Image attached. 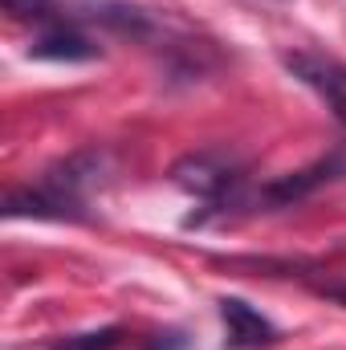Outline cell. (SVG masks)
Segmentation results:
<instances>
[{
    "label": "cell",
    "instance_id": "6da1fadb",
    "mask_svg": "<svg viewBox=\"0 0 346 350\" xmlns=\"http://www.w3.org/2000/svg\"><path fill=\"white\" fill-rule=\"evenodd\" d=\"M285 70L310 86L326 106L330 114L346 126V66L338 57H326V53H314V49H297V53H285Z\"/></svg>",
    "mask_w": 346,
    "mask_h": 350
},
{
    "label": "cell",
    "instance_id": "7a4b0ae2",
    "mask_svg": "<svg viewBox=\"0 0 346 350\" xmlns=\"http://www.w3.org/2000/svg\"><path fill=\"white\" fill-rule=\"evenodd\" d=\"M98 53L102 49L78 29L70 8H57V16L45 21L41 33L29 45V57H37V62H94Z\"/></svg>",
    "mask_w": 346,
    "mask_h": 350
},
{
    "label": "cell",
    "instance_id": "3957f363",
    "mask_svg": "<svg viewBox=\"0 0 346 350\" xmlns=\"http://www.w3.org/2000/svg\"><path fill=\"white\" fill-rule=\"evenodd\" d=\"M175 183L187 187L191 196H200L204 204H220V200H228L237 191L241 175H237V167L228 159H220V155H187L175 167Z\"/></svg>",
    "mask_w": 346,
    "mask_h": 350
},
{
    "label": "cell",
    "instance_id": "277c9868",
    "mask_svg": "<svg viewBox=\"0 0 346 350\" xmlns=\"http://www.w3.org/2000/svg\"><path fill=\"white\" fill-rule=\"evenodd\" d=\"M220 322H224V347L232 350H261L281 338L277 326L241 297H220Z\"/></svg>",
    "mask_w": 346,
    "mask_h": 350
},
{
    "label": "cell",
    "instance_id": "5b68a950",
    "mask_svg": "<svg viewBox=\"0 0 346 350\" xmlns=\"http://www.w3.org/2000/svg\"><path fill=\"white\" fill-rule=\"evenodd\" d=\"M338 172H343V159H338V155H330V159H318V163H314V167H306V172L289 175V179H277L265 196H269L273 204H289V200H302L306 191H314L318 183L334 179Z\"/></svg>",
    "mask_w": 346,
    "mask_h": 350
},
{
    "label": "cell",
    "instance_id": "8992f818",
    "mask_svg": "<svg viewBox=\"0 0 346 350\" xmlns=\"http://www.w3.org/2000/svg\"><path fill=\"white\" fill-rule=\"evenodd\" d=\"M122 342V330L118 326H106V330H90V334H74V338H62L49 350H114Z\"/></svg>",
    "mask_w": 346,
    "mask_h": 350
},
{
    "label": "cell",
    "instance_id": "52a82bcc",
    "mask_svg": "<svg viewBox=\"0 0 346 350\" xmlns=\"http://www.w3.org/2000/svg\"><path fill=\"white\" fill-rule=\"evenodd\" d=\"M322 293H326L330 301H338V306H346V281H338V285H326Z\"/></svg>",
    "mask_w": 346,
    "mask_h": 350
}]
</instances>
